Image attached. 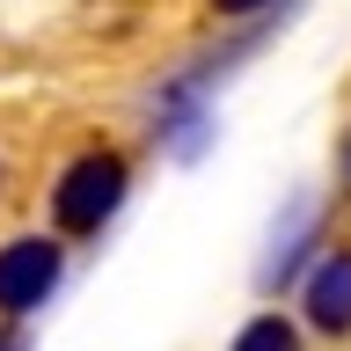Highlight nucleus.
Segmentation results:
<instances>
[{
    "instance_id": "obj_1",
    "label": "nucleus",
    "mask_w": 351,
    "mask_h": 351,
    "mask_svg": "<svg viewBox=\"0 0 351 351\" xmlns=\"http://www.w3.org/2000/svg\"><path fill=\"white\" fill-rule=\"evenodd\" d=\"M117 197H125V161H117V154H81V161L59 176L51 213H59V227H73V234H95V227L117 213Z\"/></svg>"
},
{
    "instance_id": "obj_2",
    "label": "nucleus",
    "mask_w": 351,
    "mask_h": 351,
    "mask_svg": "<svg viewBox=\"0 0 351 351\" xmlns=\"http://www.w3.org/2000/svg\"><path fill=\"white\" fill-rule=\"evenodd\" d=\"M59 285V249L37 234H22L0 249V307L8 315H29V307H44V293Z\"/></svg>"
},
{
    "instance_id": "obj_3",
    "label": "nucleus",
    "mask_w": 351,
    "mask_h": 351,
    "mask_svg": "<svg viewBox=\"0 0 351 351\" xmlns=\"http://www.w3.org/2000/svg\"><path fill=\"white\" fill-rule=\"evenodd\" d=\"M307 315L322 329H351V249H337V256L307 278Z\"/></svg>"
},
{
    "instance_id": "obj_4",
    "label": "nucleus",
    "mask_w": 351,
    "mask_h": 351,
    "mask_svg": "<svg viewBox=\"0 0 351 351\" xmlns=\"http://www.w3.org/2000/svg\"><path fill=\"white\" fill-rule=\"evenodd\" d=\"M234 351H300V337H293L278 315H256V322L234 337Z\"/></svg>"
},
{
    "instance_id": "obj_5",
    "label": "nucleus",
    "mask_w": 351,
    "mask_h": 351,
    "mask_svg": "<svg viewBox=\"0 0 351 351\" xmlns=\"http://www.w3.org/2000/svg\"><path fill=\"white\" fill-rule=\"evenodd\" d=\"M213 8H227V15H249V8H263V0H213Z\"/></svg>"
},
{
    "instance_id": "obj_6",
    "label": "nucleus",
    "mask_w": 351,
    "mask_h": 351,
    "mask_svg": "<svg viewBox=\"0 0 351 351\" xmlns=\"http://www.w3.org/2000/svg\"><path fill=\"white\" fill-rule=\"evenodd\" d=\"M344 183H351V147H344Z\"/></svg>"
}]
</instances>
